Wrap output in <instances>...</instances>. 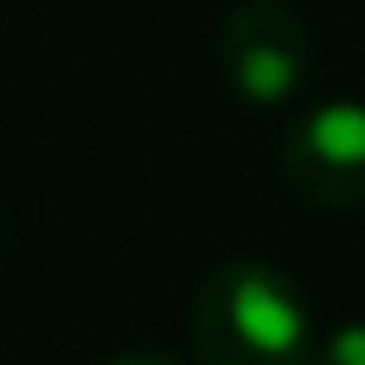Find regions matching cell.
I'll list each match as a JSON object with an SVG mask.
<instances>
[{
    "label": "cell",
    "instance_id": "4",
    "mask_svg": "<svg viewBox=\"0 0 365 365\" xmlns=\"http://www.w3.org/2000/svg\"><path fill=\"white\" fill-rule=\"evenodd\" d=\"M312 360H317V365H365V322H344V328H333L328 339L317 344Z\"/></svg>",
    "mask_w": 365,
    "mask_h": 365
},
{
    "label": "cell",
    "instance_id": "3",
    "mask_svg": "<svg viewBox=\"0 0 365 365\" xmlns=\"http://www.w3.org/2000/svg\"><path fill=\"white\" fill-rule=\"evenodd\" d=\"M279 172L307 205L365 210V103H322L279 145Z\"/></svg>",
    "mask_w": 365,
    "mask_h": 365
},
{
    "label": "cell",
    "instance_id": "2",
    "mask_svg": "<svg viewBox=\"0 0 365 365\" xmlns=\"http://www.w3.org/2000/svg\"><path fill=\"white\" fill-rule=\"evenodd\" d=\"M226 86L252 108L290 103L312 76V33L279 0H242L220 27Z\"/></svg>",
    "mask_w": 365,
    "mask_h": 365
},
{
    "label": "cell",
    "instance_id": "1",
    "mask_svg": "<svg viewBox=\"0 0 365 365\" xmlns=\"http://www.w3.org/2000/svg\"><path fill=\"white\" fill-rule=\"evenodd\" d=\"M194 349L205 365H312L317 333L285 269L237 258L220 263L199 290Z\"/></svg>",
    "mask_w": 365,
    "mask_h": 365
},
{
    "label": "cell",
    "instance_id": "5",
    "mask_svg": "<svg viewBox=\"0 0 365 365\" xmlns=\"http://www.w3.org/2000/svg\"><path fill=\"white\" fill-rule=\"evenodd\" d=\"M108 365H182V360H172V354H118Z\"/></svg>",
    "mask_w": 365,
    "mask_h": 365
}]
</instances>
